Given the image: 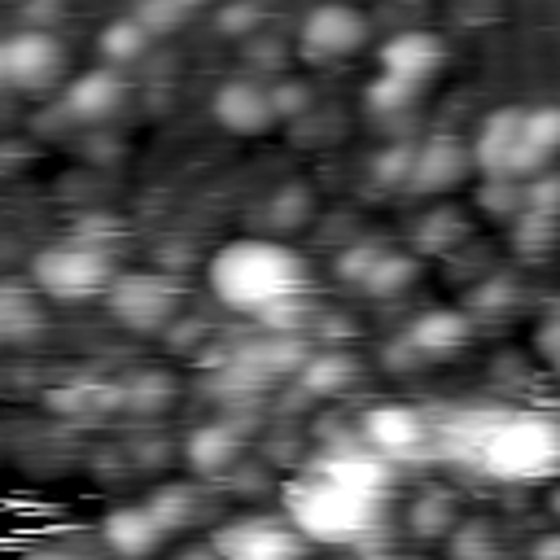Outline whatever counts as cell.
Segmentation results:
<instances>
[{
    "mask_svg": "<svg viewBox=\"0 0 560 560\" xmlns=\"http://www.w3.org/2000/svg\"><path fill=\"white\" fill-rule=\"evenodd\" d=\"M206 284L210 293L241 315H258V319H280L289 315L306 289H311V271L302 262L298 249H289L284 241L271 236H236L228 245H219L206 262Z\"/></svg>",
    "mask_w": 560,
    "mask_h": 560,
    "instance_id": "1",
    "label": "cell"
},
{
    "mask_svg": "<svg viewBox=\"0 0 560 560\" xmlns=\"http://www.w3.org/2000/svg\"><path fill=\"white\" fill-rule=\"evenodd\" d=\"M284 516L311 538V542H328V547H346V542H363L385 525V499L354 490L319 468H311L306 477L284 486Z\"/></svg>",
    "mask_w": 560,
    "mask_h": 560,
    "instance_id": "2",
    "label": "cell"
},
{
    "mask_svg": "<svg viewBox=\"0 0 560 560\" xmlns=\"http://www.w3.org/2000/svg\"><path fill=\"white\" fill-rule=\"evenodd\" d=\"M477 464L494 481H547L560 472V420L547 411H503L490 416Z\"/></svg>",
    "mask_w": 560,
    "mask_h": 560,
    "instance_id": "3",
    "label": "cell"
},
{
    "mask_svg": "<svg viewBox=\"0 0 560 560\" xmlns=\"http://www.w3.org/2000/svg\"><path fill=\"white\" fill-rule=\"evenodd\" d=\"M31 284L57 302H83L114 284V262L101 245L52 241L31 258Z\"/></svg>",
    "mask_w": 560,
    "mask_h": 560,
    "instance_id": "4",
    "label": "cell"
},
{
    "mask_svg": "<svg viewBox=\"0 0 560 560\" xmlns=\"http://www.w3.org/2000/svg\"><path fill=\"white\" fill-rule=\"evenodd\" d=\"M66 74V44L39 26L9 31L0 44V79L13 92H44Z\"/></svg>",
    "mask_w": 560,
    "mask_h": 560,
    "instance_id": "5",
    "label": "cell"
},
{
    "mask_svg": "<svg viewBox=\"0 0 560 560\" xmlns=\"http://www.w3.org/2000/svg\"><path fill=\"white\" fill-rule=\"evenodd\" d=\"M105 302L118 324L136 332H158L179 311V284L158 271H131V276H114V284L105 289Z\"/></svg>",
    "mask_w": 560,
    "mask_h": 560,
    "instance_id": "6",
    "label": "cell"
},
{
    "mask_svg": "<svg viewBox=\"0 0 560 560\" xmlns=\"http://www.w3.org/2000/svg\"><path fill=\"white\" fill-rule=\"evenodd\" d=\"M306 534L289 516H236L214 529L210 547L228 560H284L306 551Z\"/></svg>",
    "mask_w": 560,
    "mask_h": 560,
    "instance_id": "7",
    "label": "cell"
},
{
    "mask_svg": "<svg viewBox=\"0 0 560 560\" xmlns=\"http://www.w3.org/2000/svg\"><path fill=\"white\" fill-rule=\"evenodd\" d=\"M368 39V22L359 9L341 4V0H328V4H315L302 26H298V52L306 61H341L350 52H359Z\"/></svg>",
    "mask_w": 560,
    "mask_h": 560,
    "instance_id": "8",
    "label": "cell"
},
{
    "mask_svg": "<svg viewBox=\"0 0 560 560\" xmlns=\"http://www.w3.org/2000/svg\"><path fill=\"white\" fill-rule=\"evenodd\" d=\"M521 136H525V105H503L486 114L472 136V166L486 179H521Z\"/></svg>",
    "mask_w": 560,
    "mask_h": 560,
    "instance_id": "9",
    "label": "cell"
},
{
    "mask_svg": "<svg viewBox=\"0 0 560 560\" xmlns=\"http://www.w3.org/2000/svg\"><path fill=\"white\" fill-rule=\"evenodd\" d=\"M210 114L232 136H262L280 118V105H276V92H267V88H258L249 79H232V83H223L214 92Z\"/></svg>",
    "mask_w": 560,
    "mask_h": 560,
    "instance_id": "10",
    "label": "cell"
},
{
    "mask_svg": "<svg viewBox=\"0 0 560 560\" xmlns=\"http://www.w3.org/2000/svg\"><path fill=\"white\" fill-rule=\"evenodd\" d=\"M429 438V424L416 407L407 402H381V407H368L363 411V442L385 451L389 459H407L424 446Z\"/></svg>",
    "mask_w": 560,
    "mask_h": 560,
    "instance_id": "11",
    "label": "cell"
},
{
    "mask_svg": "<svg viewBox=\"0 0 560 560\" xmlns=\"http://www.w3.org/2000/svg\"><path fill=\"white\" fill-rule=\"evenodd\" d=\"M446 61V44L433 31H398L381 44V70L407 83H429Z\"/></svg>",
    "mask_w": 560,
    "mask_h": 560,
    "instance_id": "12",
    "label": "cell"
},
{
    "mask_svg": "<svg viewBox=\"0 0 560 560\" xmlns=\"http://www.w3.org/2000/svg\"><path fill=\"white\" fill-rule=\"evenodd\" d=\"M311 468H319V472H328V477H337V481H346V486H354V490L381 494V499H385V490L394 486V459H389L385 451H376V446L328 451V455L315 459Z\"/></svg>",
    "mask_w": 560,
    "mask_h": 560,
    "instance_id": "13",
    "label": "cell"
},
{
    "mask_svg": "<svg viewBox=\"0 0 560 560\" xmlns=\"http://www.w3.org/2000/svg\"><path fill=\"white\" fill-rule=\"evenodd\" d=\"M472 166V144L464 149L455 136H429L424 144H416V158H411V175L407 184L411 188H446L455 184L464 171Z\"/></svg>",
    "mask_w": 560,
    "mask_h": 560,
    "instance_id": "14",
    "label": "cell"
},
{
    "mask_svg": "<svg viewBox=\"0 0 560 560\" xmlns=\"http://www.w3.org/2000/svg\"><path fill=\"white\" fill-rule=\"evenodd\" d=\"M162 534H166V525L158 521V512L149 503L144 508H118L101 521V538L118 556H149L162 547Z\"/></svg>",
    "mask_w": 560,
    "mask_h": 560,
    "instance_id": "15",
    "label": "cell"
},
{
    "mask_svg": "<svg viewBox=\"0 0 560 560\" xmlns=\"http://www.w3.org/2000/svg\"><path fill=\"white\" fill-rule=\"evenodd\" d=\"M560 153V105H529L521 136V179L542 175V166Z\"/></svg>",
    "mask_w": 560,
    "mask_h": 560,
    "instance_id": "16",
    "label": "cell"
},
{
    "mask_svg": "<svg viewBox=\"0 0 560 560\" xmlns=\"http://www.w3.org/2000/svg\"><path fill=\"white\" fill-rule=\"evenodd\" d=\"M122 105V79L114 74V70H88V74H79L74 83H70V92H66V109L74 114V118H105V114H114Z\"/></svg>",
    "mask_w": 560,
    "mask_h": 560,
    "instance_id": "17",
    "label": "cell"
},
{
    "mask_svg": "<svg viewBox=\"0 0 560 560\" xmlns=\"http://www.w3.org/2000/svg\"><path fill=\"white\" fill-rule=\"evenodd\" d=\"M468 319L459 311H429L411 324V346L424 350V354H451L468 341Z\"/></svg>",
    "mask_w": 560,
    "mask_h": 560,
    "instance_id": "18",
    "label": "cell"
},
{
    "mask_svg": "<svg viewBox=\"0 0 560 560\" xmlns=\"http://www.w3.org/2000/svg\"><path fill=\"white\" fill-rule=\"evenodd\" d=\"M236 455H241V442H236L232 429H223V424L197 429L192 442H188V459H192L197 472H223V468L236 464Z\"/></svg>",
    "mask_w": 560,
    "mask_h": 560,
    "instance_id": "19",
    "label": "cell"
},
{
    "mask_svg": "<svg viewBox=\"0 0 560 560\" xmlns=\"http://www.w3.org/2000/svg\"><path fill=\"white\" fill-rule=\"evenodd\" d=\"M407 280H411V262L402 254H381L372 262V271L363 276V289L368 293H398V289H407Z\"/></svg>",
    "mask_w": 560,
    "mask_h": 560,
    "instance_id": "20",
    "label": "cell"
},
{
    "mask_svg": "<svg viewBox=\"0 0 560 560\" xmlns=\"http://www.w3.org/2000/svg\"><path fill=\"white\" fill-rule=\"evenodd\" d=\"M149 508L158 512V521H162L166 529H175V525H184V521L197 512V494H192V486H166V490H158V494L149 499Z\"/></svg>",
    "mask_w": 560,
    "mask_h": 560,
    "instance_id": "21",
    "label": "cell"
},
{
    "mask_svg": "<svg viewBox=\"0 0 560 560\" xmlns=\"http://www.w3.org/2000/svg\"><path fill=\"white\" fill-rule=\"evenodd\" d=\"M144 48V26L140 22H114L109 31H101V52L122 61V57H136Z\"/></svg>",
    "mask_w": 560,
    "mask_h": 560,
    "instance_id": "22",
    "label": "cell"
},
{
    "mask_svg": "<svg viewBox=\"0 0 560 560\" xmlns=\"http://www.w3.org/2000/svg\"><path fill=\"white\" fill-rule=\"evenodd\" d=\"M416 96V83H407V79H394V74H376L372 79V88H368V105L372 109H402L407 101Z\"/></svg>",
    "mask_w": 560,
    "mask_h": 560,
    "instance_id": "23",
    "label": "cell"
},
{
    "mask_svg": "<svg viewBox=\"0 0 560 560\" xmlns=\"http://www.w3.org/2000/svg\"><path fill=\"white\" fill-rule=\"evenodd\" d=\"M346 376H350V363H346L341 354H319V359L306 368V389H315V394H332Z\"/></svg>",
    "mask_w": 560,
    "mask_h": 560,
    "instance_id": "24",
    "label": "cell"
},
{
    "mask_svg": "<svg viewBox=\"0 0 560 560\" xmlns=\"http://www.w3.org/2000/svg\"><path fill=\"white\" fill-rule=\"evenodd\" d=\"M538 346H542V354H547V359L560 368V319H551V324L538 332Z\"/></svg>",
    "mask_w": 560,
    "mask_h": 560,
    "instance_id": "25",
    "label": "cell"
},
{
    "mask_svg": "<svg viewBox=\"0 0 560 560\" xmlns=\"http://www.w3.org/2000/svg\"><path fill=\"white\" fill-rule=\"evenodd\" d=\"M534 551H538V556H556V551H560V534H551V538H542V542H538Z\"/></svg>",
    "mask_w": 560,
    "mask_h": 560,
    "instance_id": "26",
    "label": "cell"
},
{
    "mask_svg": "<svg viewBox=\"0 0 560 560\" xmlns=\"http://www.w3.org/2000/svg\"><path fill=\"white\" fill-rule=\"evenodd\" d=\"M551 508H556V516H560V486H556V494H551Z\"/></svg>",
    "mask_w": 560,
    "mask_h": 560,
    "instance_id": "27",
    "label": "cell"
}]
</instances>
